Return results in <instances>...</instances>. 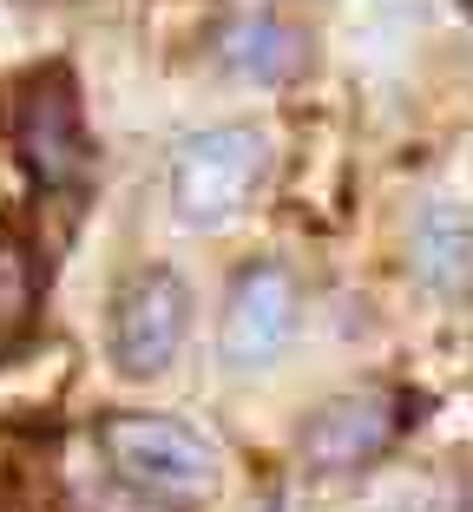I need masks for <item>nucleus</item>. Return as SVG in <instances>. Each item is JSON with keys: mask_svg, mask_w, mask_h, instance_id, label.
<instances>
[{"mask_svg": "<svg viewBox=\"0 0 473 512\" xmlns=\"http://www.w3.org/2000/svg\"><path fill=\"white\" fill-rule=\"evenodd\" d=\"M99 453L112 460L132 493H145L152 506H211L217 499V453L198 427L171 421V414H112L99 427Z\"/></svg>", "mask_w": 473, "mask_h": 512, "instance_id": "nucleus-1", "label": "nucleus"}, {"mask_svg": "<svg viewBox=\"0 0 473 512\" xmlns=\"http://www.w3.org/2000/svg\"><path fill=\"white\" fill-rule=\"evenodd\" d=\"M263 165H270V138L257 125H211L191 132L171 158V204L191 230H217L250 204Z\"/></svg>", "mask_w": 473, "mask_h": 512, "instance_id": "nucleus-2", "label": "nucleus"}, {"mask_svg": "<svg viewBox=\"0 0 473 512\" xmlns=\"http://www.w3.org/2000/svg\"><path fill=\"white\" fill-rule=\"evenodd\" d=\"M14 145L40 191H73L86 178V125L66 73H33L14 92Z\"/></svg>", "mask_w": 473, "mask_h": 512, "instance_id": "nucleus-3", "label": "nucleus"}, {"mask_svg": "<svg viewBox=\"0 0 473 512\" xmlns=\"http://www.w3.org/2000/svg\"><path fill=\"white\" fill-rule=\"evenodd\" d=\"M408 427V401L395 388H342L309 414L303 427V460L316 473H355L368 460H382L395 447V434Z\"/></svg>", "mask_w": 473, "mask_h": 512, "instance_id": "nucleus-4", "label": "nucleus"}, {"mask_svg": "<svg viewBox=\"0 0 473 512\" xmlns=\"http://www.w3.org/2000/svg\"><path fill=\"white\" fill-rule=\"evenodd\" d=\"M184 329H191V296L171 270H145L119 289L112 302V362L132 381L165 375L184 348Z\"/></svg>", "mask_w": 473, "mask_h": 512, "instance_id": "nucleus-5", "label": "nucleus"}, {"mask_svg": "<svg viewBox=\"0 0 473 512\" xmlns=\"http://www.w3.org/2000/svg\"><path fill=\"white\" fill-rule=\"evenodd\" d=\"M296 335V283L276 263H250L230 283L224 322H217V348L230 368H270Z\"/></svg>", "mask_w": 473, "mask_h": 512, "instance_id": "nucleus-6", "label": "nucleus"}, {"mask_svg": "<svg viewBox=\"0 0 473 512\" xmlns=\"http://www.w3.org/2000/svg\"><path fill=\"white\" fill-rule=\"evenodd\" d=\"M217 60H224V73L250 79V86H283L303 66V40L270 14H244L217 33Z\"/></svg>", "mask_w": 473, "mask_h": 512, "instance_id": "nucleus-7", "label": "nucleus"}, {"mask_svg": "<svg viewBox=\"0 0 473 512\" xmlns=\"http://www.w3.org/2000/svg\"><path fill=\"white\" fill-rule=\"evenodd\" d=\"M414 276L434 289V296H467V270H473V250H467V217L454 204H428V211L414 217Z\"/></svg>", "mask_w": 473, "mask_h": 512, "instance_id": "nucleus-8", "label": "nucleus"}, {"mask_svg": "<svg viewBox=\"0 0 473 512\" xmlns=\"http://www.w3.org/2000/svg\"><path fill=\"white\" fill-rule=\"evenodd\" d=\"M33 302H40V263L14 230H0V348L20 342V329L33 322Z\"/></svg>", "mask_w": 473, "mask_h": 512, "instance_id": "nucleus-9", "label": "nucleus"}, {"mask_svg": "<svg viewBox=\"0 0 473 512\" xmlns=\"http://www.w3.org/2000/svg\"><path fill=\"white\" fill-rule=\"evenodd\" d=\"M0 512H14V499H7V480H0Z\"/></svg>", "mask_w": 473, "mask_h": 512, "instance_id": "nucleus-10", "label": "nucleus"}]
</instances>
